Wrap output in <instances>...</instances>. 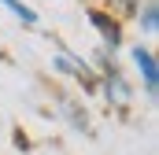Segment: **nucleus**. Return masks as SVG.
Returning <instances> with one entry per match:
<instances>
[{
    "instance_id": "obj_7",
    "label": "nucleus",
    "mask_w": 159,
    "mask_h": 155,
    "mask_svg": "<svg viewBox=\"0 0 159 155\" xmlns=\"http://www.w3.org/2000/svg\"><path fill=\"white\" fill-rule=\"evenodd\" d=\"M122 7L126 11H141V0H122Z\"/></svg>"
},
{
    "instance_id": "obj_4",
    "label": "nucleus",
    "mask_w": 159,
    "mask_h": 155,
    "mask_svg": "<svg viewBox=\"0 0 159 155\" xmlns=\"http://www.w3.org/2000/svg\"><path fill=\"white\" fill-rule=\"evenodd\" d=\"M0 4H4V7H7V11H11V15H19V19H22V22H30V26H34V22H37V11H34V7H26V4H22V0H0Z\"/></svg>"
},
{
    "instance_id": "obj_6",
    "label": "nucleus",
    "mask_w": 159,
    "mask_h": 155,
    "mask_svg": "<svg viewBox=\"0 0 159 155\" xmlns=\"http://www.w3.org/2000/svg\"><path fill=\"white\" fill-rule=\"evenodd\" d=\"M56 70H63V74H81V67H74V59H67V55H56Z\"/></svg>"
},
{
    "instance_id": "obj_5",
    "label": "nucleus",
    "mask_w": 159,
    "mask_h": 155,
    "mask_svg": "<svg viewBox=\"0 0 159 155\" xmlns=\"http://www.w3.org/2000/svg\"><path fill=\"white\" fill-rule=\"evenodd\" d=\"M137 15H141L144 33H156V30H159V7L152 4V0H148V4H144V11H137Z\"/></svg>"
},
{
    "instance_id": "obj_3",
    "label": "nucleus",
    "mask_w": 159,
    "mask_h": 155,
    "mask_svg": "<svg viewBox=\"0 0 159 155\" xmlns=\"http://www.w3.org/2000/svg\"><path fill=\"white\" fill-rule=\"evenodd\" d=\"M104 89H107V96H111L115 104H129V85H126V81H122V78L115 74V70L107 74V81H104Z\"/></svg>"
},
{
    "instance_id": "obj_2",
    "label": "nucleus",
    "mask_w": 159,
    "mask_h": 155,
    "mask_svg": "<svg viewBox=\"0 0 159 155\" xmlns=\"http://www.w3.org/2000/svg\"><path fill=\"white\" fill-rule=\"evenodd\" d=\"M89 22L104 33V41H107L111 48L119 44V22H111V19H107V15H100V11H93V15H89Z\"/></svg>"
},
{
    "instance_id": "obj_1",
    "label": "nucleus",
    "mask_w": 159,
    "mask_h": 155,
    "mask_svg": "<svg viewBox=\"0 0 159 155\" xmlns=\"http://www.w3.org/2000/svg\"><path fill=\"white\" fill-rule=\"evenodd\" d=\"M129 55H133V63H137V70H141V78H144V92L148 96H156L159 89V70H156V55L144 48V44H133L129 48Z\"/></svg>"
}]
</instances>
